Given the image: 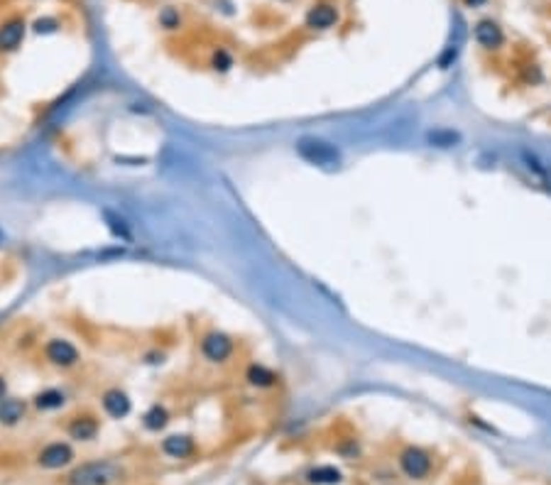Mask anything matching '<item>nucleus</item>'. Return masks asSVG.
<instances>
[{
	"mask_svg": "<svg viewBox=\"0 0 551 485\" xmlns=\"http://www.w3.org/2000/svg\"><path fill=\"white\" fill-rule=\"evenodd\" d=\"M125 478V468L113 458H98L76 466L67 476V485H118Z\"/></svg>",
	"mask_w": 551,
	"mask_h": 485,
	"instance_id": "obj_1",
	"label": "nucleus"
},
{
	"mask_svg": "<svg viewBox=\"0 0 551 485\" xmlns=\"http://www.w3.org/2000/svg\"><path fill=\"white\" fill-rule=\"evenodd\" d=\"M42 355L52 367L57 370H74L76 365H81V350L74 341L64 338V336H52L42 346Z\"/></svg>",
	"mask_w": 551,
	"mask_h": 485,
	"instance_id": "obj_2",
	"label": "nucleus"
},
{
	"mask_svg": "<svg viewBox=\"0 0 551 485\" xmlns=\"http://www.w3.org/2000/svg\"><path fill=\"white\" fill-rule=\"evenodd\" d=\"M199 353L203 360L213 365H223L233 358L235 353V341L228 336L226 331H218V329H211L201 336L199 341Z\"/></svg>",
	"mask_w": 551,
	"mask_h": 485,
	"instance_id": "obj_3",
	"label": "nucleus"
},
{
	"mask_svg": "<svg viewBox=\"0 0 551 485\" xmlns=\"http://www.w3.org/2000/svg\"><path fill=\"white\" fill-rule=\"evenodd\" d=\"M397 463H399V471L407 478H411V481H424V478H429L431 468H434L431 454L419 449V446H404L397 456Z\"/></svg>",
	"mask_w": 551,
	"mask_h": 485,
	"instance_id": "obj_4",
	"label": "nucleus"
},
{
	"mask_svg": "<svg viewBox=\"0 0 551 485\" xmlns=\"http://www.w3.org/2000/svg\"><path fill=\"white\" fill-rule=\"evenodd\" d=\"M74 458H76V454H74L72 444H67V441H50L37 454V466L45 468V471H62V468L72 466Z\"/></svg>",
	"mask_w": 551,
	"mask_h": 485,
	"instance_id": "obj_5",
	"label": "nucleus"
},
{
	"mask_svg": "<svg viewBox=\"0 0 551 485\" xmlns=\"http://www.w3.org/2000/svg\"><path fill=\"white\" fill-rule=\"evenodd\" d=\"M297 152L302 154L309 164H319V167H324V164H336L341 157L334 145H329V142H324V140H317V137H302V140L297 142Z\"/></svg>",
	"mask_w": 551,
	"mask_h": 485,
	"instance_id": "obj_6",
	"label": "nucleus"
},
{
	"mask_svg": "<svg viewBox=\"0 0 551 485\" xmlns=\"http://www.w3.org/2000/svg\"><path fill=\"white\" fill-rule=\"evenodd\" d=\"M473 37L485 52H497V50H502V45H505V32H502L500 23H495L493 18L478 20L473 28Z\"/></svg>",
	"mask_w": 551,
	"mask_h": 485,
	"instance_id": "obj_7",
	"label": "nucleus"
},
{
	"mask_svg": "<svg viewBox=\"0 0 551 485\" xmlns=\"http://www.w3.org/2000/svg\"><path fill=\"white\" fill-rule=\"evenodd\" d=\"M101 407L110 419H125L132 412V399L130 394L120 387H108L101 394Z\"/></svg>",
	"mask_w": 551,
	"mask_h": 485,
	"instance_id": "obj_8",
	"label": "nucleus"
},
{
	"mask_svg": "<svg viewBox=\"0 0 551 485\" xmlns=\"http://www.w3.org/2000/svg\"><path fill=\"white\" fill-rule=\"evenodd\" d=\"M98 431H101V422H98V417L96 414H91V412H84V414H74L72 419H69V424H67V434H69V439H74V441H93L96 436H98Z\"/></svg>",
	"mask_w": 551,
	"mask_h": 485,
	"instance_id": "obj_9",
	"label": "nucleus"
},
{
	"mask_svg": "<svg viewBox=\"0 0 551 485\" xmlns=\"http://www.w3.org/2000/svg\"><path fill=\"white\" fill-rule=\"evenodd\" d=\"M339 20H341V13H339V8H336L334 3H317L314 8H309L304 23H307L309 30L324 32V30L336 28V25H339Z\"/></svg>",
	"mask_w": 551,
	"mask_h": 485,
	"instance_id": "obj_10",
	"label": "nucleus"
},
{
	"mask_svg": "<svg viewBox=\"0 0 551 485\" xmlns=\"http://www.w3.org/2000/svg\"><path fill=\"white\" fill-rule=\"evenodd\" d=\"M159 449H162L164 456L169 458H189L196 454V441L191 434H169L162 439V444H159Z\"/></svg>",
	"mask_w": 551,
	"mask_h": 485,
	"instance_id": "obj_11",
	"label": "nucleus"
},
{
	"mask_svg": "<svg viewBox=\"0 0 551 485\" xmlns=\"http://www.w3.org/2000/svg\"><path fill=\"white\" fill-rule=\"evenodd\" d=\"M25 32H28V25H25L23 18H13L0 25V52L18 50L25 40Z\"/></svg>",
	"mask_w": 551,
	"mask_h": 485,
	"instance_id": "obj_12",
	"label": "nucleus"
},
{
	"mask_svg": "<svg viewBox=\"0 0 551 485\" xmlns=\"http://www.w3.org/2000/svg\"><path fill=\"white\" fill-rule=\"evenodd\" d=\"M69 394L62 387H45L32 397V407L40 409V412H57V409L67 407Z\"/></svg>",
	"mask_w": 551,
	"mask_h": 485,
	"instance_id": "obj_13",
	"label": "nucleus"
},
{
	"mask_svg": "<svg viewBox=\"0 0 551 485\" xmlns=\"http://www.w3.org/2000/svg\"><path fill=\"white\" fill-rule=\"evenodd\" d=\"M28 414V402L18 397H5L0 399V424L5 426H15L20 424Z\"/></svg>",
	"mask_w": 551,
	"mask_h": 485,
	"instance_id": "obj_14",
	"label": "nucleus"
},
{
	"mask_svg": "<svg viewBox=\"0 0 551 485\" xmlns=\"http://www.w3.org/2000/svg\"><path fill=\"white\" fill-rule=\"evenodd\" d=\"M245 382H248L250 387H258V390H267V387L277 385V375H275V370H270L267 365L253 363L245 367Z\"/></svg>",
	"mask_w": 551,
	"mask_h": 485,
	"instance_id": "obj_15",
	"label": "nucleus"
},
{
	"mask_svg": "<svg viewBox=\"0 0 551 485\" xmlns=\"http://www.w3.org/2000/svg\"><path fill=\"white\" fill-rule=\"evenodd\" d=\"M169 424V409L164 404H152L145 414H142V426L147 431H162Z\"/></svg>",
	"mask_w": 551,
	"mask_h": 485,
	"instance_id": "obj_16",
	"label": "nucleus"
},
{
	"mask_svg": "<svg viewBox=\"0 0 551 485\" xmlns=\"http://www.w3.org/2000/svg\"><path fill=\"white\" fill-rule=\"evenodd\" d=\"M307 481L312 485H339L343 481V473L336 466H317L307 473Z\"/></svg>",
	"mask_w": 551,
	"mask_h": 485,
	"instance_id": "obj_17",
	"label": "nucleus"
},
{
	"mask_svg": "<svg viewBox=\"0 0 551 485\" xmlns=\"http://www.w3.org/2000/svg\"><path fill=\"white\" fill-rule=\"evenodd\" d=\"M429 142L431 145H436V147H451V145H456L461 137H458V132H453V130H434V132H429Z\"/></svg>",
	"mask_w": 551,
	"mask_h": 485,
	"instance_id": "obj_18",
	"label": "nucleus"
},
{
	"mask_svg": "<svg viewBox=\"0 0 551 485\" xmlns=\"http://www.w3.org/2000/svg\"><path fill=\"white\" fill-rule=\"evenodd\" d=\"M211 67L216 69V72H231V67H233V57H231V52H226V50H216L211 55Z\"/></svg>",
	"mask_w": 551,
	"mask_h": 485,
	"instance_id": "obj_19",
	"label": "nucleus"
},
{
	"mask_svg": "<svg viewBox=\"0 0 551 485\" xmlns=\"http://www.w3.org/2000/svg\"><path fill=\"white\" fill-rule=\"evenodd\" d=\"M179 23H181V18L174 8H164L162 13H159V25H162L164 30H176Z\"/></svg>",
	"mask_w": 551,
	"mask_h": 485,
	"instance_id": "obj_20",
	"label": "nucleus"
},
{
	"mask_svg": "<svg viewBox=\"0 0 551 485\" xmlns=\"http://www.w3.org/2000/svg\"><path fill=\"white\" fill-rule=\"evenodd\" d=\"M57 28H59V20L57 18H40L35 23V32H40V35H42V32H45V35H47V32H57Z\"/></svg>",
	"mask_w": 551,
	"mask_h": 485,
	"instance_id": "obj_21",
	"label": "nucleus"
},
{
	"mask_svg": "<svg viewBox=\"0 0 551 485\" xmlns=\"http://www.w3.org/2000/svg\"><path fill=\"white\" fill-rule=\"evenodd\" d=\"M8 397V382H5V377L0 375V399Z\"/></svg>",
	"mask_w": 551,
	"mask_h": 485,
	"instance_id": "obj_22",
	"label": "nucleus"
},
{
	"mask_svg": "<svg viewBox=\"0 0 551 485\" xmlns=\"http://www.w3.org/2000/svg\"><path fill=\"white\" fill-rule=\"evenodd\" d=\"M463 3H465V8H480L485 0H463Z\"/></svg>",
	"mask_w": 551,
	"mask_h": 485,
	"instance_id": "obj_23",
	"label": "nucleus"
}]
</instances>
